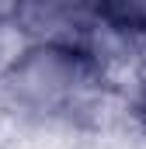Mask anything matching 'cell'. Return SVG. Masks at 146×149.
Returning a JSON list of instances; mask_svg holds the SVG:
<instances>
[{
	"instance_id": "cell-1",
	"label": "cell",
	"mask_w": 146,
	"mask_h": 149,
	"mask_svg": "<svg viewBox=\"0 0 146 149\" xmlns=\"http://www.w3.org/2000/svg\"><path fill=\"white\" fill-rule=\"evenodd\" d=\"M125 94L77 42H25L0 70V108L38 125H101Z\"/></svg>"
}]
</instances>
